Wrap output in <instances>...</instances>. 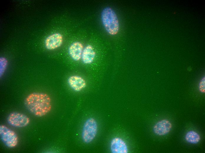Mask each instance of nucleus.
<instances>
[{"mask_svg": "<svg viewBox=\"0 0 205 153\" xmlns=\"http://www.w3.org/2000/svg\"><path fill=\"white\" fill-rule=\"evenodd\" d=\"M24 104L28 111L34 116L42 117L51 110V99L47 94L34 92L29 94L25 98Z\"/></svg>", "mask_w": 205, "mask_h": 153, "instance_id": "1", "label": "nucleus"}, {"mask_svg": "<svg viewBox=\"0 0 205 153\" xmlns=\"http://www.w3.org/2000/svg\"><path fill=\"white\" fill-rule=\"evenodd\" d=\"M101 19L103 26L110 34L115 35L119 29L118 20L114 10L111 8H105L101 13Z\"/></svg>", "mask_w": 205, "mask_h": 153, "instance_id": "2", "label": "nucleus"}, {"mask_svg": "<svg viewBox=\"0 0 205 153\" xmlns=\"http://www.w3.org/2000/svg\"><path fill=\"white\" fill-rule=\"evenodd\" d=\"M0 136L2 142L8 147L14 148L18 144V138L16 134L5 125L0 126Z\"/></svg>", "mask_w": 205, "mask_h": 153, "instance_id": "3", "label": "nucleus"}, {"mask_svg": "<svg viewBox=\"0 0 205 153\" xmlns=\"http://www.w3.org/2000/svg\"><path fill=\"white\" fill-rule=\"evenodd\" d=\"M97 129V124L95 120L93 118L88 119L83 129L82 136L84 142L89 143L92 142L96 136Z\"/></svg>", "mask_w": 205, "mask_h": 153, "instance_id": "4", "label": "nucleus"}, {"mask_svg": "<svg viewBox=\"0 0 205 153\" xmlns=\"http://www.w3.org/2000/svg\"><path fill=\"white\" fill-rule=\"evenodd\" d=\"M7 120L10 125L16 127H23L27 126L29 123V118L22 113L14 112L8 116Z\"/></svg>", "mask_w": 205, "mask_h": 153, "instance_id": "5", "label": "nucleus"}, {"mask_svg": "<svg viewBox=\"0 0 205 153\" xmlns=\"http://www.w3.org/2000/svg\"><path fill=\"white\" fill-rule=\"evenodd\" d=\"M63 37L59 33L52 34L47 37L45 41L46 48L48 49L52 50L60 47L62 44Z\"/></svg>", "mask_w": 205, "mask_h": 153, "instance_id": "6", "label": "nucleus"}, {"mask_svg": "<svg viewBox=\"0 0 205 153\" xmlns=\"http://www.w3.org/2000/svg\"><path fill=\"white\" fill-rule=\"evenodd\" d=\"M172 125L168 120L164 119L156 123L153 127V131L156 134L162 136L168 133L171 131Z\"/></svg>", "mask_w": 205, "mask_h": 153, "instance_id": "7", "label": "nucleus"}, {"mask_svg": "<svg viewBox=\"0 0 205 153\" xmlns=\"http://www.w3.org/2000/svg\"><path fill=\"white\" fill-rule=\"evenodd\" d=\"M110 147L111 151L113 153H127L128 152L127 144L122 139L119 137H115L112 139Z\"/></svg>", "mask_w": 205, "mask_h": 153, "instance_id": "8", "label": "nucleus"}, {"mask_svg": "<svg viewBox=\"0 0 205 153\" xmlns=\"http://www.w3.org/2000/svg\"><path fill=\"white\" fill-rule=\"evenodd\" d=\"M68 84L74 91L79 92L84 88L86 84L85 80L81 77L73 75L70 76L68 80Z\"/></svg>", "mask_w": 205, "mask_h": 153, "instance_id": "9", "label": "nucleus"}, {"mask_svg": "<svg viewBox=\"0 0 205 153\" xmlns=\"http://www.w3.org/2000/svg\"><path fill=\"white\" fill-rule=\"evenodd\" d=\"M83 50L82 44L79 41H76L72 44L69 47V52L72 59L75 61H78L81 58Z\"/></svg>", "mask_w": 205, "mask_h": 153, "instance_id": "10", "label": "nucleus"}, {"mask_svg": "<svg viewBox=\"0 0 205 153\" xmlns=\"http://www.w3.org/2000/svg\"><path fill=\"white\" fill-rule=\"evenodd\" d=\"M95 56V52L93 47L90 45H88L83 49L81 58L84 63L90 64L93 61Z\"/></svg>", "mask_w": 205, "mask_h": 153, "instance_id": "11", "label": "nucleus"}, {"mask_svg": "<svg viewBox=\"0 0 205 153\" xmlns=\"http://www.w3.org/2000/svg\"><path fill=\"white\" fill-rule=\"evenodd\" d=\"M185 139L187 142L190 143L196 144L200 141V137L196 132L193 131H190L186 133Z\"/></svg>", "mask_w": 205, "mask_h": 153, "instance_id": "12", "label": "nucleus"}, {"mask_svg": "<svg viewBox=\"0 0 205 153\" xmlns=\"http://www.w3.org/2000/svg\"><path fill=\"white\" fill-rule=\"evenodd\" d=\"M0 75L1 77L3 75L5 71L8 62L5 58L1 57L0 59Z\"/></svg>", "mask_w": 205, "mask_h": 153, "instance_id": "13", "label": "nucleus"}, {"mask_svg": "<svg viewBox=\"0 0 205 153\" xmlns=\"http://www.w3.org/2000/svg\"><path fill=\"white\" fill-rule=\"evenodd\" d=\"M205 78L203 76L200 81L199 84V88L200 91L202 93H205Z\"/></svg>", "mask_w": 205, "mask_h": 153, "instance_id": "14", "label": "nucleus"}]
</instances>
